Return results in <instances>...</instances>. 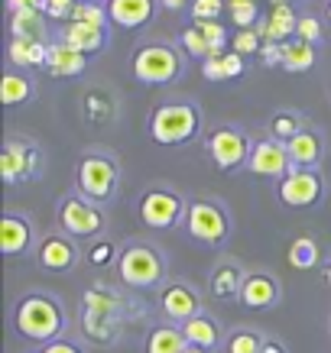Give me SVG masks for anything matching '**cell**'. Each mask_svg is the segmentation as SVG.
I'll return each instance as SVG.
<instances>
[{
	"instance_id": "obj_28",
	"label": "cell",
	"mask_w": 331,
	"mask_h": 353,
	"mask_svg": "<svg viewBox=\"0 0 331 353\" xmlns=\"http://www.w3.org/2000/svg\"><path fill=\"white\" fill-rule=\"evenodd\" d=\"M244 279L240 276V266H234V263H225V266H218L214 269V276H211V295L214 299H234V295H240V285H244Z\"/></svg>"
},
{
	"instance_id": "obj_2",
	"label": "cell",
	"mask_w": 331,
	"mask_h": 353,
	"mask_svg": "<svg viewBox=\"0 0 331 353\" xmlns=\"http://www.w3.org/2000/svg\"><path fill=\"white\" fill-rule=\"evenodd\" d=\"M198 130H202V114L195 104L185 101H169L153 110L150 117V137L160 146H182L198 137Z\"/></svg>"
},
{
	"instance_id": "obj_31",
	"label": "cell",
	"mask_w": 331,
	"mask_h": 353,
	"mask_svg": "<svg viewBox=\"0 0 331 353\" xmlns=\"http://www.w3.org/2000/svg\"><path fill=\"white\" fill-rule=\"evenodd\" d=\"M319 243L312 240V236H296L292 246H289V266L305 272V269H315L319 266Z\"/></svg>"
},
{
	"instance_id": "obj_40",
	"label": "cell",
	"mask_w": 331,
	"mask_h": 353,
	"mask_svg": "<svg viewBox=\"0 0 331 353\" xmlns=\"http://www.w3.org/2000/svg\"><path fill=\"white\" fill-rule=\"evenodd\" d=\"M296 39H302V43H319L321 39V23L315 20V17H299V26H296Z\"/></svg>"
},
{
	"instance_id": "obj_47",
	"label": "cell",
	"mask_w": 331,
	"mask_h": 353,
	"mask_svg": "<svg viewBox=\"0 0 331 353\" xmlns=\"http://www.w3.org/2000/svg\"><path fill=\"white\" fill-rule=\"evenodd\" d=\"M263 353H286V350H283V347H279V343L267 341V343H263Z\"/></svg>"
},
{
	"instance_id": "obj_19",
	"label": "cell",
	"mask_w": 331,
	"mask_h": 353,
	"mask_svg": "<svg viewBox=\"0 0 331 353\" xmlns=\"http://www.w3.org/2000/svg\"><path fill=\"white\" fill-rule=\"evenodd\" d=\"M59 43L72 46V49H78V52H97V49H104L107 46V30H101V26H91V23H75L68 20L62 26V32H59Z\"/></svg>"
},
{
	"instance_id": "obj_49",
	"label": "cell",
	"mask_w": 331,
	"mask_h": 353,
	"mask_svg": "<svg viewBox=\"0 0 331 353\" xmlns=\"http://www.w3.org/2000/svg\"><path fill=\"white\" fill-rule=\"evenodd\" d=\"M325 17H328V23H331V0H328V7H325Z\"/></svg>"
},
{
	"instance_id": "obj_13",
	"label": "cell",
	"mask_w": 331,
	"mask_h": 353,
	"mask_svg": "<svg viewBox=\"0 0 331 353\" xmlns=\"http://www.w3.org/2000/svg\"><path fill=\"white\" fill-rule=\"evenodd\" d=\"M247 169L254 175H263V179H286L292 172V159L286 152V143L279 139H256L254 150H250V159H247Z\"/></svg>"
},
{
	"instance_id": "obj_5",
	"label": "cell",
	"mask_w": 331,
	"mask_h": 353,
	"mask_svg": "<svg viewBox=\"0 0 331 353\" xmlns=\"http://www.w3.org/2000/svg\"><path fill=\"white\" fill-rule=\"evenodd\" d=\"M182 75L179 52L166 43H146L133 55V78L140 85H169Z\"/></svg>"
},
{
	"instance_id": "obj_18",
	"label": "cell",
	"mask_w": 331,
	"mask_h": 353,
	"mask_svg": "<svg viewBox=\"0 0 331 353\" xmlns=\"http://www.w3.org/2000/svg\"><path fill=\"white\" fill-rule=\"evenodd\" d=\"M107 20L114 26H124V30H140L153 20V10L156 3L153 0H107L104 3Z\"/></svg>"
},
{
	"instance_id": "obj_9",
	"label": "cell",
	"mask_w": 331,
	"mask_h": 353,
	"mask_svg": "<svg viewBox=\"0 0 331 353\" xmlns=\"http://www.w3.org/2000/svg\"><path fill=\"white\" fill-rule=\"evenodd\" d=\"M43 169V152L30 139H7L0 152V179L7 185L30 182Z\"/></svg>"
},
{
	"instance_id": "obj_39",
	"label": "cell",
	"mask_w": 331,
	"mask_h": 353,
	"mask_svg": "<svg viewBox=\"0 0 331 353\" xmlns=\"http://www.w3.org/2000/svg\"><path fill=\"white\" fill-rule=\"evenodd\" d=\"M227 7V0H195L192 3V17L195 23H211L221 17V10Z\"/></svg>"
},
{
	"instance_id": "obj_29",
	"label": "cell",
	"mask_w": 331,
	"mask_h": 353,
	"mask_svg": "<svg viewBox=\"0 0 331 353\" xmlns=\"http://www.w3.org/2000/svg\"><path fill=\"white\" fill-rule=\"evenodd\" d=\"M283 46V68L286 72H305L315 65V46L312 43H302V39H289V43H279Z\"/></svg>"
},
{
	"instance_id": "obj_52",
	"label": "cell",
	"mask_w": 331,
	"mask_h": 353,
	"mask_svg": "<svg viewBox=\"0 0 331 353\" xmlns=\"http://www.w3.org/2000/svg\"><path fill=\"white\" fill-rule=\"evenodd\" d=\"M82 3H85V0H82Z\"/></svg>"
},
{
	"instance_id": "obj_45",
	"label": "cell",
	"mask_w": 331,
	"mask_h": 353,
	"mask_svg": "<svg viewBox=\"0 0 331 353\" xmlns=\"http://www.w3.org/2000/svg\"><path fill=\"white\" fill-rule=\"evenodd\" d=\"M39 353H85V350L75 347V343H68V341H55V343H46Z\"/></svg>"
},
{
	"instance_id": "obj_41",
	"label": "cell",
	"mask_w": 331,
	"mask_h": 353,
	"mask_svg": "<svg viewBox=\"0 0 331 353\" xmlns=\"http://www.w3.org/2000/svg\"><path fill=\"white\" fill-rule=\"evenodd\" d=\"M114 259V243H107V240H97L91 250H88V263L91 266H107Z\"/></svg>"
},
{
	"instance_id": "obj_51",
	"label": "cell",
	"mask_w": 331,
	"mask_h": 353,
	"mask_svg": "<svg viewBox=\"0 0 331 353\" xmlns=\"http://www.w3.org/2000/svg\"><path fill=\"white\" fill-rule=\"evenodd\" d=\"M325 282H328V285H331V266H328V272H325Z\"/></svg>"
},
{
	"instance_id": "obj_33",
	"label": "cell",
	"mask_w": 331,
	"mask_h": 353,
	"mask_svg": "<svg viewBox=\"0 0 331 353\" xmlns=\"http://www.w3.org/2000/svg\"><path fill=\"white\" fill-rule=\"evenodd\" d=\"M227 13H231L234 26L254 30L256 17H260V7H256V0H227Z\"/></svg>"
},
{
	"instance_id": "obj_11",
	"label": "cell",
	"mask_w": 331,
	"mask_h": 353,
	"mask_svg": "<svg viewBox=\"0 0 331 353\" xmlns=\"http://www.w3.org/2000/svg\"><path fill=\"white\" fill-rule=\"evenodd\" d=\"M59 224H62L65 236L88 240V236H97L104 230V214L91 201H85L82 194H72L59 204Z\"/></svg>"
},
{
	"instance_id": "obj_37",
	"label": "cell",
	"mask_w": 331,
	"mask_h": 353,
	"mask_svg": "<svg viewBox=\"0 0 331 353\" xmlns=\"http://www.w3.org/2000/svg\"><path fill=\"white\" fill-rule=\"evenodd\" d=\"M72 20L75 23H91V26H101V30H107V10L104 7H95L91 0H85V3H78L75 10H72Z\"/></svg>"
},
{
	"instance_id": "obj_26",
	"label": "cell",
	"mask_w": 331,
	"mask_h": 353,
	"mask_svg": "<svg viewBox=\"0 0 331 353\" xmlns=\"http://www.w3.org/2000/svg\"><path fill=\"white\" fill-rule=\"evenodd\" d=\"M7 59L20 68H46V59H49V43H26V39H10L7 46Z\"/></svg>"
},
{
	"instance_id": "obj_30",
	"label": "cell",
	"mask_w": 331,
	"mask_h": 353,
	"mask_svg": "<svg viewBox=\"0 0 331 353\" xmlns=\"http://www.w3.org/2000/svg\"><path fill=\"white\" fill-rule=\"evenodd\" d=\"M32 97V81L20 72H7L3 81H0V101L3 108H17V104H26Z\"/></svg>"
},
{
	"instance_id": "obj_35",
	"label": "cell",
	"mask_w": 331,
	"mask_h": 353,
	"mask_svg": "<svg viewBox=\"0 0 331 353\" xmlns=\"http://www.w3.org/2000/svg\"><path fill=\"white\" fill-rule=\"evenodd\" d=\"M182 46H185V52L192 55V59H208V55H211V43L205 39V32L198 30V26L182 30Z\"/></svg>"
},
{
	"instance_id": "obj_36",
	"label": "cell",
	"mask_w": 331,
	"mask_h": 353,
	"mask_svg": "<svg viewBox=\"0 0 331 353\" xmlns=\"http://www.w3.org/2000/svg\"><path fill=\"white\" fill-rule=\"evenodd\" d=\"M263 343L254 331H234L227 337V353H263Z\"/></svg>"
},
{
	"instance_id": "obj_1",
	"label": "cell",
	"mask_w": 331,
	"mask_h": 353,
	"mask_svg": "<svg viewBox=\"0 0 331 353\" xmlns=\"http://www.w3.org/2000/svg\"><path fill=\"white\" fill-rule=\"evenodd\" d=\"M13 327L20 337L36 343H55L59 334L65 327V311L62 305L49 295H39V292H30L17 301V311H13Z\"/></svg>"
},
{
	"instance_id": "obj_43",
	"label": "cell",
	"mask_w": 331,
	"mask_h": 353,
	"mask_svg": "<svg viewBox=\"0 0 331 353\" xmlns=\"http://www.w3.org/2000/svg\"><path fill=\"white\" fill-rule=\"evenodd\" d=\"M49 7V0H7V10L10 13H20V10H39L46 13Z\"/></svg>"
},
{
	"instance_id": "obj_46",
	"label": "cell",
	"mask_w": 331,
	"mask_h": 353,
	"mask_svg": "<svg viewBox=\"0 0 331 353\" xmlns=\"http://www.w3.org/2000/svg\"><path fill=\"white\" fill-rule=\"evenodd\" d=\"M160 3L166 10H182V7H185V0H160Z\"/></svg>"
},
{
	"instance_id": "obj_4",
	"label": "cell",
	"mask_w": 331,
	"mask_h": 353,
	"mask_svg": "<svg viewBox=\"0 0 331 353\" xmlns=\"http://www.w3.org/2000/svg\"><path fill=\"white\" fill-rule=\"evenodd\" d=\"M117 192V162L104 152H88L78 162V194L91 204H107Z\"/></svg>"
},
{
	"instance_id": "obj_42",
	"label": "cell",
	"mask_w": 331,
	"mask_h": 353,
	"mask_svg": "<svg viewBox=\"0 0 331 353\" xmlns=\"http://www.w3.org/2000/svg\"><path fill=\"white\" fill-rule=\"evenodd\" d=\"M78 7V0H49V7H46V17H53V20H72V10Z\"/></svg>"
},
{
	"instance_id": "obj_25",
	"label": "cell",
	"mask_w": 331,
	"mask_h": 353,
	"mask_svg": "<svg viewBox=\"0 0 331 353\" xmlns=\"http://www.w3.org/2000/svg\"><path fill=\"white\" fill-rule=\"evenodd\" d=\"M182 334H185V341L192 343V347H205V350H214L221 343V327L208 314H198L192 321H185L182 324Z\"/></svg>"
},
{
	"instance_id": "obj_24",
	"label": "cell",
	"mask_w": 331,
	"mask_h": 353,
	"mask_svg": "<svg viewBox=\"0 0 331 353\" xmlns=\"http://www.w3.org/2000/svg\"><path fill=\"white\" fill-rule=\"evenodd\" d=\"M192 343L185 341L182 327H172V324H160L153 327L150 337H146V353H185Z\"/></svg>"
},
{
	"instance_id": "obj_12",
	"label": "cell",
	"mask_w": 331,
	"mask_h": 353,
	"mask_svg": "<svg viewBox=\"0 0 331 353\" xmlns=\"http://www.w3.org/2000/svg\"><path fill=\"white\" fill-rule=\"evenodd\" d=\"M321 192H325V182L315 169H292L279 182V201L286 208H312L321 201Z\"/></svg>"
},
{
	"instance_id": "obj_48",
	"label": "cell",
	"mask_w": 331,
	"mask_h": 353,
	"mask_svg": "<svg viewBox=\"0 0 331 353\" xmlns=\"http://www.w3.org/2000/svg\"><path fill=\"white\" fill-rule=\"evenodd\" d=\"M185 353H214V350H205V347H189Z\"/></svg>"
},
{
	"instance_id": "obj_7",
	"label": "cell",
	"mask_w": 331,
	"mask_h": 353,
	"mask_svg": "<svg viewBox=\"0 0 331 353\" xmlns=\"http://www.w3.org/2000/svg\"><path fill=\"white\" fill-rule=\"evenodd\" d=\"M120 311H124V301H120L114 292H107V289L85 292L88 337H95V341H114V337H117V327H120Z\"/></svg>"
},
{
	"instance_id": "obj_38",
	"label": "cell",
	"mask_w": 331,
	"mask_h": 353,
	"mask_svg": "<svg viewBox=\"0 0 331 353\" xmlns=\"http://www.w3.org/2000/svg\"><path fill=\"white\" fill-rule=\"evenodd\" d=\"M263 49V36L256 30H240V32H234V52L237 55H254V52H260Z\"/></svg>"
},
{
	"instance_id": "obj_14",
	"label": "cell",
	"mask_w": 331,
	"mask_h": 353,
	"mask_svg": "<svg viewBox=\"0 0 331 353\" xmlns=\"http://www.w3.org/2000/svg\"><path fill=\"white\" fill-rule=\"evenodd\" d=\"M160 308L162 314L169 318V321H192V318H198L202 314V299L195 295L192 285H185V282H172V285H166L160 295Z\"/></svg>"
},
{
	"instance_id": "obj_32",
	"label": "cell",
	"mask_w": 331,
	"mask_h": 353,
	"mask_svg": "<svg viewBox=\"0 0 331 353\" xmlns=\"http://www.w3.org/2000/svg\"><path fill=\"white\" fill-rule=\"evenodd\" d=\"M82 108H85L88 123H107V120H114V101L104 91H88L82 97Z\"/></svg>"
},
{
	"instance_id": "obj_6",
	"label": "cell",
	"mask_w": 331,
	"mask_h": 353,
	"mask_svg": "<svg viewBox=\"0 0 331 353\" xmlns=\"http://www.w3.org/2000/svg\"><path fill=\"white\" fill-rule=\"evenodd\" d=\"M185 230L192 240L208 246H221L231 234V221H227V211L218 201H208V198H195L189 201V214H185Z\"/></svg>"
},
{
	"instance_id": "obj_44",
	"label": "cell",
	"mask_w": 331,
	"mask_h": 353,
	"mask_svg": "<svg viewBox=\"0 0 331 353\" xmlns=\"http://www.w3.org/2000/svg\"><path fill=\"white\" fill-rule=\"evenodd\" d=\"M260 55H263V65H273V68H283V46L279 43H263V49H260Z\"/></svg>"
},
{
	"instance_id": "obj_16",
	"label": "cell",
	"mask_w": 331,
	"mask_h": 353,
	"mask_svg": "<svg viewBox=\"0 0 331 353\" xmlns=\"http://www.w3.org/2000/svg\"><path fill=\"white\" fill-rule=\"evenodd\" d=\"M36 259H39V266H43L46 272H68V269L75 266V259H78V246L72 243L68 236L53 234V236H46L43 243H39Z\"/></svg>"
},
{
	"instance_id": "obj_17",
	"label": "cell",
	"mask_w": 331,
	"mask_h": 353,
	"mask_svg": "<svg viewBox=\"0 0 331 353\" xmlns=\"http://www.w3.org/2000/svg\"><path fill=\"white\" fill-rule=\"evenodd\" d=\"M237 301L250 311H263V308H273L279 301V285L276 279L267 276V272H254V276L244 279V285H240V295Z\"/></svg>"
},
{
	"instance_id": "obj_20",
	"label": "cell",
	"mask_w": 331,
	"mask_h": 353,
	"mask_svg": "<svg viewBox=\"0 0 331 353\" xmlns=\"http://www.w3.org/2000/svg\"><path fill=\"white\" fill-rule=\"evenodd\" d=\"M296 26H299V17L292 13V7H289V3H279V7L269 10L267 20L256 26V32L263 36V43H289V39L296 36Z\"/></svg>"
},
{
	"instance_id": "obj_50",
	"label": "cell",
	"mask_w": 331,
	"mask_h": 353,
	"mask_svg": "<svg viewBox=\"0 0 331 353\" xmlns=\"http://www.w3.org/2000/svg\"><path fill=\"white\" fill-rule=\"evenodd\" d=\"M269 3H273V7H279V3H289V0H269Z\"/></svg>"
},
{
	"instance_id": "obj_8",
	"label": "cell",
	"mask_w": 331,
	"mask_h": 353,
	"mask_svg": "<svg viewBox=\"0 0 331 353\" xmlns=\"http://www.w3.org/2000/svg\"><path fill=\"white\" fill-rule=\"evenodd\" d=\"M189 214V204L169 188H150L140 198V221L150 230H172Z\"/></svg>"
},
{
	"instance_id": "obj_22",
	"label": "cell",
	"mask_w": 331,
	"mask_h": 353,
	"mask_svg": "<svg viewBox=\"0 0 331 353\" xmlns=\"http://www.w3.org/2000/svg\"><path fill=\"white\" fill-rule=\"evenodd\" d=\"M286 152L292 159V169H315L321 159V137L315 130H302L286 143Z\"/></svg>"
},
{
	"instance_id": "obj_34",
	"label": "cell",
	"mask_w": 331,
	"mask_h": 353,
	"mask_svg": "<svg viewBox=\"0 0 331 353\" xmlns=\"http://www.w3.org/2000/svg\"><path fill=\"white\" fill-rule=\"evenodd\" d=\"M269 133H273L279 143H289L296 133H302V123H299V117H296L292 110H279L276 117L269 120Z\"/></svg>"
},
{
	"instance_id": "obj_27",
	"label": "cell",
	"mask_w": 331,
	"mask_h": 353,
	"mask_svg": "<svg viewBox=\"0 0 331 353\" xmlns=\"http://www.w3.org/2000/svg\"><path fill=\"white\" fill-rule=\"evenodd\" d=\"M244 72H247V62H244V55H237V52H225L221 59H208L202 65V75L208 81H234Z\"/></svg>"
},
{
	"instance_id": "obj_21",
	"label": "cell",
	"mask_w": 331,
	"mask_h": 353,
	"mask_svg": "<svg viewBox=\"0 0 331 353\" xmlns=\"http://www.w3.org/2000/svg\"><path fill=\"white\" fill-rule=\"evenodd\" d=\"M88 68V55L72 49L65 43H49V59H46V72L59 78H78Z\"/></svg>"
},
{
	"instance_id": "obj_23",
	"label": "cell",
	"mask_w": 331,
	"mask_h": 353,
	"mask_svg": "<svg viewBox=\"0 0 331 353\" xmlns=\"http://www.w3.org/2000/svg\"><path fill=\"white\" fill-rule=\"evenodd\" d=\"M46 13L39 10H20L10 13V39H26V43H46Z\"/></svg>"
},
{
	"instance_id": "obj_15",
	"label": "cell",
	"mask_w": 331,
	"mask_h": 353,
	"mask_svg": "<svg viewBox=\"0 0 331 353\" xmlns=\"http://www.w3.org/2000/svg\"><path fill=\"white\" fill-rule=\"evenodd\" d=\"M32 246V224L30 217L7 211L0 217V253L3 256H20Z\"/></svg>"
},
{
	"instance_id": "obj_3",
	"label": "cell",
	"mask_w": 331,
	"mask_h": 353,
	"mask_svg": "<svg viewBox=\"0 0 331 353\" xmlns=\"http://www.w3.org/2000/svg\"><path fill=\"white\" fill-rule=\"evenodd\" d=\"M117 276L127 289H153L160 285L162 276H166V259H162L160 250L143 243H133L127 250H120L117 256Z\"/></svg>"
},
{
	"instance_id": "obj_10",
	"label": "cell",
	"mask_w": 331,
	"mask_h": 353,
	"mask_svg": "<svg viewBox=\"0 0 331 353\" xmlns=\"http://www.w3.org/2000/svg\"><path fill=\"white\" fill-rule=\"evenodd\" d=\"M250 150H254V143L234 127H218L208 133V156L221 172H234L240 165H247Z\"/></svg>"
}]
</instances>
